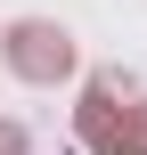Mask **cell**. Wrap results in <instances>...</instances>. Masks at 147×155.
<instances>
[{"mask_svg": "<svg viewBox=\"0 0 147 155\" xmlns=\"http://www.w3.org/2000/svg\"><path fill=\"white\" fill-rule=\"evenodd\" d=\"M82 139L98 155H147V106L123 98V82H90V98H82Z\"/></svg>", "mask_w": 147, "mask_h": 155, "instance_id": "cell-1", "label": "cell"}, {"mask_svg": "<svg viewBox=\"0 0 147 155\" xmlns=\"http://www.w3.org/2000/svg\"><path fill=\"white\" fill-rule=\"evenodd\" d=\"M8 65H16L25 82H57V74L74 65V41H65L57 25H16V33H8Z\"/></svg>", "mask_w": 147, "mask_h": 155, "instance_id": "cell-2", "label": "cell"}]
</instances>
